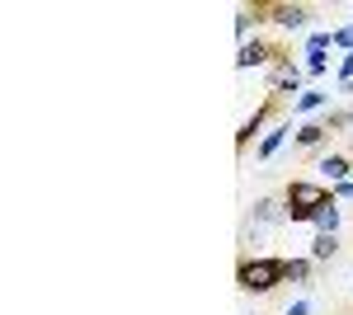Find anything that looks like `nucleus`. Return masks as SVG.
<instances>
[{
	"label": "nucleus",
	"instance_id": "423d86ee",
	"mask_svg": "<svg viewBox=\"0 0 353 315\" xmlns=\"http://www.w3.org/2000/svg\"><path fill=\"white\" fill-rule=\"evenodd\" d=\"M269 94H301V66L292 57H283L278 66H269Z\"/></svg>",
	"mask_w": 353,
	"mask_h": 315
},
{
	"label": "nucleus",
	"instance_id": "2eb2a0df",
	"mask_svg": "<svg viewBox=\"0 0 353 315\" xmlns=\"http://www.w3.org/2000/svg\"><path fill=\"white\" fill-rule=\"evenodd\" d=\"M325 128H330V136H334V132H344V128H353V108H330V113H325Z\"/></svg>",
	"mask_w": 353,
	"mask_h": 315
},
{
	"label": "nucleus",
	"instance_id": "a211bd4d",
	"mask_svg": "<svg viewBox=\"0 0 353 315\" xmlns=\"http://www.w3.org/2000/svg\"><path fill=\"white\" fill-rule=\"evenodd\" d=\"M344 80H353V52L339 57V85H344Z\"/></svg>",
	"mask_w": 353,
	"mask_h": 315
},
{
	"label": "nucleus",
	"instance_id": "20e7f679",
	"mask_svg": "<svg viewBox=\"0 0 353 315\" xmlns=\"http://www.w3.org/2000/svg\"><path fill=\"white\" fill-rule=\"evenodd\" d=\"M254 10V24H278V28H306V19H311V5H250Z\"/></svg>",
	"mask_w": 353,
	"mask_h": 315
},
{
	"label": "nucleus",
	"instance_id": "6ab92c4d",
	"mask_svg": "<svg viewBox=\"0 0 353 315\" xmlns=\"http://www.w3.org/2000/svg\"><path fill=\"white\" fill-rule=\"evenodd\" d=\"M339 198H344V203H353V179H344V184H334V203H339Z\"/></svg>",
	"mask_w": 353,
	"mask_h": 315
},
{
	"label": "nucleus",
	"instance_id": "9d476101",
	"mask_svg": "<svg viewBox=\"0 0 353 315\" xmlns=\"http://www.w3.org/2000/svg\"><path fill=\"white\" fill-rule=\"evenodd\" d=\"M292 141H297L301 151H316V146H325V141H330V128H325V123H301V128L292 132Z\"/></svg>",
	"mask_w": 353,
	"mask_h": 315
},
{
	"label": "nucleus",
	"instance_id": "4468645a",
	"mask_svg": "<svg viewBox=\"0 0 353 315\" xmlns=\"http://www.w3.org/2000/svg\"><path fill=\"white\" fill-rule=\"evenodd\" d=\"M334 254H339V236H316L311 240V259L316 263H330Z\"/></svg>",
	"mask_w": 353,
	"mask_h": 315
},
{
	"label": "nucleus",
	"instance_id": "f8f14e48",
	"mask_svg": "<svg viewBox=\"0 0 353 315\" xmlns=\"http://www.w3.org/2000/svg\"><path fill=\"white\" fill-rule=\"evenodd\" d=\"M325 104H330L325 90H301L297 99H292V113H316V108H325Z\"/></svg>",
	"mask_w": 353,
	"mask_h": 315
},
{
	"label": "nucleus",
	"instance_id": "6e6552de",
	"mask_svg": "<svg viewBox=\"0 0 353 315\" xmlns=\"http://www.w3.org/2000/svg\"><path fill=\"white\" fill-rule=\"evenodd\" d=\"M283 283L311 287V283H316V259H311V254H306V259H283Z\"/></svg>",
	"mask_w": 353,
	"mask_h": 315
},
{
	"label": "nucleus",
	"instance_id": "f3484780",
	"mask_svg": "<svg viewBox=\"0 0 353 315\" xmlns=\"http://www.w3.org/2000/svg\"><path fill=\"white\" fill-rule=\"evenodd\" d=\"M330 43H334L339 52H353V24H344V28H330Z\"/></svg>",
	"mask_w": 353,
	"mask_h": 315
},
{
	"label": "nucleus",
	"instance_id": "1a4fd4ad",
	"mask_svg": "<svg viewBox=\"0 0 353 315\" xmlns=\"http://www.w3.org/2000/svg\"><path fill=\"white\" fill-rule=\"evenodd\" d=\"M288 132H292V123H288V118H278V123H273V128L264 132V141L254 146V160H269L273 151H278V146L288 141Z\"/></svg>",
	"mask_w": 353,
	"mask_h": 315
},
{
	"label": "nucleus",
	"instance_id": "7ed1b4c3",
	"mask_svg": "<svg viewBox=\"0 0 353 315\" xmlns=\"http://www.w3.org/2000/svg\"><path fill=\"white\" fill-rule=\"evenodd\" d=\"M269 118H288L278 94H269V99H264V104H259V108H254V113H250V118L241 123V132H236V151H250V141L264 132V123H269Z\"/></svg>",
	"mask_w": 353,
	"mask_h": 315
},
{
	"label": "nucleus",
	"instance_id": "ddd939ff",
	"mask_svg": "<svg viewBox=\"0 0 353 315\" xmlns=\"http://www.w3.org/2000/svg\"><path fill=\"white\" fill-rule=\"evenodd\" d=\"M311 226H316V236H334V231H339V207H334V203L321 207L316 216H311Z\"/></svg>",
	"mask_w": 353,
	"mask_h": 315
},
{
	"label": "nucleus",
	"instance_id": "9b49d317",
	"mask_svg": "<svg viewBox=\"0 0 353 315\" xmlns=\"http://www.w3.org/2000/svg\"><path fill=\"white\" fill-rule=\"evenodd\" d=\"M316 170H321L325 179H334V184H344V179H353V160H349V156H339V151H334V156H325L321 165H316Z\"/></svg>",
	"mask_w": 353,
	"mask_h": 315
},
{
	"label": "nucleus",
	"instance_id": "dca6fc26",
	"mask_svg": "<svg viewBox=\"0 0 353 315\" xmlns=\"http://www.w3.org/2000/svg\"><path fill=\"white\" fill-rule=\"evenodd\" d=\"M301 57H306V71H311V76H325V66H330V57H325V52H321V48H306V52H301Z\"/></svg>",
	"mask_w": 353,
	"mask_h": 315
},
{
	"label": "nucleus",
	"instance_id": "f257e3e1",
	"mask_svg": "<svg viewBox=\"0 0 353 315\" xmlns=\"http://www.w3.org/2000/svg\"><path fill=\"white\" fill-rule=\"evenodd\" d=\"M283 203H288V221H311L321 207L334 203V188L316 184V179H292L283 188Z\"/></svg>",
	"mask_w": 353,
	"mask_h": 315
},
{
	"label": "nucleus",
	"instance_id": "0eeeda50",
	"mask_svg": "<svg viewBox=\"0 0 353 315\" xmlns=\"http://www.w3.org/2000/svg\"><path fill=\"white\" fill-rule=\"evenodd\" d=\"M283 216H288V203H283V198H259V203L250 207V216H245V236L259 231V226H278Z\"/></svg>",
	"mask_w": 353,
	"mask_h": 315
},
{
	"label": "nucleus",
	"instance_id": "aec40b11",
	"mask_svg": "<svg viewBox=\"0 0 353 315\" xmlns=\"http://www.w3.org/2000/svg\"><path fill=\"white\" fill-rule=\"evenodd\" d=\"M288 315H311V301H306V296H301V301H292V306H288Z\"/></svg>",
	"mask_w": 353,
	"mask_h": 315
},
{
	"label": "nucleus",
	"instance_id": "39448f33",
	"mask_svg": "<svg viewBox=\"0 0 353 315\" xmlns=\"http://www.w3.org/2000/svg\"><path fill=\"white\" fill-rule=\"evenodd\" d=\"M283 57H292V52H288V48H278V43H264V38H250V43H241L236 66H241V71H254V66H278Z\"/></svg>",
	"mask_w": 353,
	"mask_h": 315
},
{
	"label": "nucleus",
	"instance_id": "f03ea898",
	"mask_svg": "<svg viewBox=\"0 0 353 315\" xmlns=\"http://www.w3.org/2000/svg\"><path fill=\"white\" fill-rule=\"evenodd\" d=\"M283 283V259H273V254H245L241 263H236V287L241 292H254V296H264V292H273Z\"/></svg>",
	"mask_w": 353,
	"mask_h": 315
}]
</instances>
